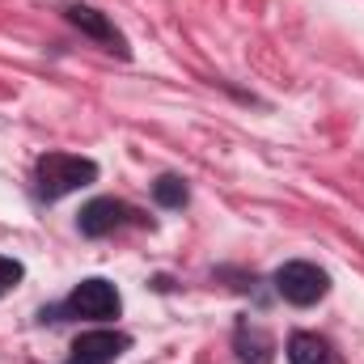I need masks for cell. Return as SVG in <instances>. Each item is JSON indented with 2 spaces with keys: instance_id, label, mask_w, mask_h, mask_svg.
I'll use <instances>...</instances> for the list:
<instances>
[{
  "instance_id": "2",
  "label": "cell",
  "mask_w": 364,
  "mask_h": 364,
  "mask_svg": "<svg viewBox=\"0 0 364 364\" xmlns=\"http://www.w3.org/2000/svg\"><path fill=\"white\" fill-rule=\"evenodd\" d=\"M326 288H331V275L322 272V267H314V263H305V259L284 263L275 272V292L288 305H314V301L326 296Z\"/></svg>"
},
{
  "instance_id": "8",
  "label": "cell",
  "mask_w": 364,
  "mask_h": 364,
  "mask_svg": "<svg viewBox=\"0 0 364 364\" xmlns=\"http://www.w3.org/2000/svg\"><path fill=\"white\" fill-rule=\"evenodd\" d=\"M237 356L246 364H267L272 360V339L259 335L255 326H237Z\"/></svg>"
},
{
  "instance_id": "9",
  "label": "cell",
  "mask_w": 364,
  "mask_h": 364,
  "mask_svg": "<svg viewBox=\"0 0 364 364\" xmlns=\"http://www.w3.org/2000/svg\"><path fill=\"white\" fill-rule=\"evenodd\" d=\"M153 199L161 208H182L186 203V182L174 178V174H161V178L153 182Z\"/></svg>"
},
{
  "instance_id": "7",
  "label": "cell",
  "mask_w": 364,
  "mask_h": 364,
  "mask_svg": "<svg viewBox=\"0 0 364 364\" xmlns=\"http://www.w3.org/2000/svg\"><path fill=\"white\" fill-rule=\"evenodd\" d=\"M288 364H343V360H339V352L326 339H318V335H292L288 339Z\"/></svg>"
},
{
  "instance_id": "5",
  "label": "cell",
  "mask_w": 364,
  "mask_h": 364,
  "mask_svg": "<svg viewBox=\"0 0 364 364\" xmlns=\"http://www.w3.org/2000/svg\"><path fill=\"white\" fill-rule=\"evenodd\" d=\"M123 216H127V208L119 199H90L81 208V216H77V229L85 237H106V233H114L123 225Z\"/></svg>"
},
{
  "instance_id": "1",
  "label": "cell",
  "mask_w": 364,
  "mask_h": 364,
  "mask_svg": "<svg viewBox=\"0 0 364 364\" xmlns=\"http://www.w3.org/2000/svg\"><path fill=\"white\" fill-rule=\"evenodd\" d=\"M34 178H38V195L43 199H64V195H73L81 186H93L97 182V166H93L90 157L47 153V157H38Z\"/></svg>"
},
{
  "instance_id": "6",
  "label": "cell",
  "mask_w": 364,
  "mask_h": 364,
  "mask_svg": "<svg viewBox=\"0 0 364 364\" xmlns=\"http://www.w3.org/2000/svg\"><path fill=\"white\" fill-rule=\"evenodd\" d=\"M68 21L81 30V34H90L97 43H106L110 51H119V55H127V43H123V34L106 21V13H97L90 4H68Z\"/></svg>"
},
{
  "instance_id": "10",
  "label": "cell",
  "mask_w": 364,
  "mask_h": 364,
  "mask_svg": "<svg viewBox=\"0 0 364 364\" xmlns=\"http://www.w3.org/2000/svg\"><path fill=\"white\" fill-rule=\"evenodd\" d=\"M21 263H17V259H4V255H0V284H17V279H21Z\"/></svg>"
},
{
  "instance_id": "3",
  "label": "cell",
  "mask_w": 364,
  "mask_h": 364,
  "mask_svg": "<svg viewBox=\"0 0 364 364\" xmlns=\"http://www.w3.org/2000/svg\"><path fill=\"white\" fill-rule=\"evenodd\" d=\"M119 288L110 284V279H102V275H90V279H81L77 288H73V296H68V309L73 314H81V318H93V322H110V318H119Z\"/></svg>"
},
{
  "instance_id": "4",
  "label": "cell",
  "mask_w": 364,
  "mask_h": 364,
  "mask_svg": "<svg viewBox=\"0 0 364 364\" xmlns=\"http://www.w3.org/2000/svg\"><path fill=\"white\" fill-rule=\"evenodd\" d=\"M127 352V335L114 331H85L73 343V364H114Z\"/></svg>"
}]
</instances>
